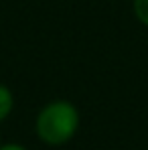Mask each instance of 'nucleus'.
<instances>
[{"mask_svg":"<svg viewBox=\"0 0 148 150\" xmlns=\"http://www.w3.org/2000/svg\"><path fill=\"white\" fill-rule=\"evenodd\" d=\"M12 105H14V98H12V91L0 83V122L8 118V114L12 112Z\"/></svg>","mask_w":148,"mask_h":150,"instance_id":"obj_2","label":"nucleus"},{"mask_svg":"<svg viewBox=\"0 0 148 150\" xmlns=\"http://www.w3.org/2000/svg\"><path fill=\"white\" fill-rule=\"evenodd\" d=\"M0 150H26V148L18 146V144H6V146H0Z\"/></svg>","mask_w":148,"mask_h":150,"instance_id":"obj_4","label":"nucleus"},{"mask_svg":"<svg viewBox=\"0 0 148 150\" xmlns=\"http://www.w3.org/2000/svg\"><path fill=\"white\" fill-rule=\"evenodd\" d=\"M134 14L142 25L148 26V0H134Z\"/></svg>","mask_w":148,"mask_h":150,"instance_id":"obj_3","label":"nucleus"},{"mask_svg":"<svg viewBox=\"0 0 148 150\" xmlns=\"http://www.w3.org/2000/svg\"><path fill=\"white\" fill-rule=\"evenodd\" d=\"M79 128V112L71 101L57 100L45 105L37 116V136L51 146L69 142Z\"/></svg>","mask_w":148,"mask_h":150,"instance_id":"obj_1","label":"nucleus"}]
</instances>
